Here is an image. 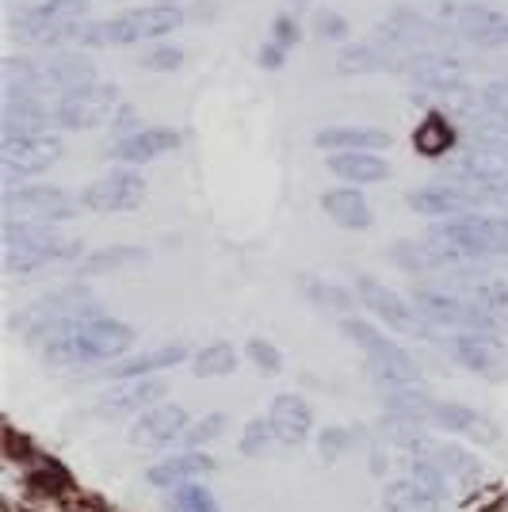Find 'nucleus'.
<instances>
[{
    "mask_svg": "<svg viewBox=\"0 0 508 512\" xmlns=\"http://www.w3.org/2000/svg\"><path fill=\"white\" fill-rule=\"evenodd\" d=\"M421 421L444 428V432H459L466 440H478V444H497L501 440V428L493 425L489 417H482L478 409L459 406V402H428V409L421 413Z\"/></svg>",
    "mask_w": 508,
    "mask_h": 512,
    "instance_id": "nucleus-12",
    "label": "nucleus"
},
{
    "mask_svg": "<svg viewBox=\"0 0 508 512\" xmlns=\"http://www.w3.org/2000/svg\"><path fill=\"white\" fill-rule=\"evenodd\" d=\"M226 432V417L222 413H211V417H203V421H195V425L184 428V444L191 448H199V444H211Z\"/></svg>",
    "mask_w": 508,
    "mask_h": 512,
    "instance_id": "nucleus-41",
    "label": "nucleus"
},
{
    "mask_svg": "<svg viewBox=\"0 0 508 512\" xmlns=\"http://www.w3.org/2000/svg\"><path fill=\"white\" fill-rule=\"evenodd\" d=\"M188 425H191L188 413L180 406H153L134 421L130 444H134V448H161V444H172L176 436H184Z\"/></svg>",
    "mask_w": 508,
    "mask_h": 512,
    "instance_id": "nucleus-15",
    "label": "nucleus"
},
{
    "mask_svg": "<svg viewBox=\"0 0 508 512\" xmlns=\"http://www.w3.org/2000/svg\"><path fill=\"white\" fill-rule=\"evenodd\" d=\"M413 306H417V314L428 325H444V329H486V333L508 329V318L478 306V302L459 295V291H417Z\"/></svg>",
    "mask_w": 508,
    "mask_h": 512,
    "instance_id": "nucleus-6",
    "label": "nucleus"
},
{
    "mask_svg": "<svg viewBox=\"0 0 508 512\" xmlns=\"http://www.w3.org/2000/svg\"><path fill=\"white\" fill-rule=\"evenodd\" d=\"M46 127H54V107H46L43 96H4L0 107L4 134H43Z\"/></svg>",
    "mask_w": 508,
    "mask_h": 512,
    "instance_id": "nucleus-18",
    "label": "nucleus"
},
{
    "mask_svg": "<svg viewBox=\"0 0 508 512\" xmlns=\"http://www.w3.org/2000/svg\"><path fill=\"white\" fill-rule=\"evenodd\" d=\"M436 501H440V497H432V493L424 490L421 482H413L409 474L398 478V482H390L386 493H382L386 512H440L436 509Z\"/></svg>",
    "mask_w": 508,
    "mask_h": 512,
    "instance_id": "nucleus-29",
    "label": "nucleus"
},
{
    "mask_svg": "<svg viewBox=\"0 0 508 512\" xmlns=\"http://www.w3.org/2000/svg\"><path fill=\"white\" fill-rule=\"evenodd\" d=\"M65 153V146L54 134H0V165H4V180L16 184L20 176L31 172H46L58 157Z\"/></svg>",
    "mask_w": 508,
    "mask_h": 512,
    "instance_id": "nucleus-8",
    "label": "nucleus"
},
{
    "mask_svg": "<svg viewBox=\"0 0 508 512\" xmlns=\"http://www.w3.org/2000/svg\"><path fill=\"white\" fill-rule=\"evenodd\" d=\"M436 20L455 35V43L478 50H508V12L474 0H440Z\"/></svg>",
    "mask_w": 508,
    "mask_h": 512,
    "instance_id": "nucleus-5",
    "label": "nucleus"
},
{
    "mask_svg": "<svg viewBox=\"0 0 508 512\" xmlns=\"http://www.w3.org/2000/svg\"><path fill=\"white\" fill-rule=\"evenodd\" d=\"M92 81H96V65L77 58V54H58V58L43 62V96L46 92L62 96V92H73V88L92 85Z\"/></svg>",
    "mask_w": 508,
    "mask_h": 512,
    "instance_id": "nucleus-22",
    "label": "nucleus"
},
{
    "mask_svg": "<svg viewBox=\"0 0 508 512\" xmlns=\"http://www.w3.org/2000/svg\"><path fill=\"white\" fill-rule=\"evenodd\" d=\"M184 360H188L184 344H165V348H153V352H142L134 360H123L119 367H111V379H146V375H157V371L180 367Z\"/></svg>",
    "mask_w": 508,
    "mask_h": 512,
    "instance_id": "nucleus-26",
    "label": "nucleus"
},
{
    "mask_svg": "<svg viewBox=\"0 0 508 512\" xmlns=\"http://www.w3.org/2000/svg\"><path fill=\"white\" fill-rule=\"evenodd\" d=\"M272 43H279V46H295L298 43L295 16H276V20H272Z\"/></svg>",
    "mask_w": 508,
    "mask_h": 512,
    "instance_id": "nucleus-46",
    "label": "nucleus"
},
{
    "mask_svg": "<svg viewBox=\"0 0 508 512\" xmlns=\"http://www.w3.org/2000/svg\"><path fill=\"white\" fill-rule=\"evenodd\" d=\"M444 344L451 360L463 363L466 371H474L482 379H505L508 375V348L497 341V333H486V329H455Z\"/></svg>",
    "mask_w": 508,
    "mask_h": 512,
    "instance_id": "nucleus-9",
    "label": "nucleus"
},
{
    "mask_svg": "<svg viewBox=\"0 0 508 512\" xmlns=\"http://www.w3.org/2000/svg\"><path fill=\"white\" fill-rule=\"evenodd\" d=\"M321 207H325V214H329L337 226H344V230H367V226L375 222L367 199H363L356 188H329V192L321 195Z\"/></svg>",
    "mask_w": 508,
    "mask_h": 512,
    "instance_id": "nucleus-23",
    "label": "nucleus"
},
{
    "mask_svg": "<svg viewBox=\"0 0 508 512\" xmlns=\"http://www.w3.org/2000/svg\"><path fill=\"white\" fill-rule=\"evenodd\" d=\"M146 199V180L138 172L119 169L104 176V180H92L85 192H81V207L100 214H119V211H134L138 203Z\"/></svg>",
    "mask_w": 508,
    "mask_h": 512,
    "instance_id": "nucleus-11",
    "label": "nucleus"
},
{
    "mask_svg": "<svg viewBox=\"0 0 508 512\" xmlns=\"http://www.w3.org/2000/svg\"><path fill=\"white\" fill-rule=\"evenodd\" d=\"M367 363H371V371H375V379H379L382 386L405 390V386L417 383V363L409 360L402 348H394L386 337H382L375 348H367Z\"/></svg>",
    "mask_w": 508,
    "mask_h": 512,
    "instance_id": "nucleus-21",
    "label": "nucleus"
},
{
    "mask_svg": "<svg viewBox=\"0 0 508 512\" xmlns=\"http://www.w3.org/2000/svg\"><path fill=\"white\" fill-rule=\"evenodd\" d=\"M180 65H184V50H176V46H149L138 58V69H146V73H176Z\"/></svg>",
    "mask_w": 508,
    "mask_h": 512,
    "instance_id": "nucleus-39",
    "label": "nucleus"
},
{
    "mask_svg": "<svg viewBox=\"0 0 508 512\" xmlns=\"http://www.w3.org/2000/svg\"><path fill=\"white\" fill-rule=\"evenodd\" d=\"M409 207L417 214H424V218H455V214H463V211H474L466 188H459L455 180H447V184H428V188L409 192Z\"/></svg>",
    "mask_w": 508,
    "mask_h": 512,
    "instance_id": "nucleus-19",
    "label": "nucleus"
},
{
    "mask_svg": "<svg viewBox=\"0 0 508 512\" xmlns=\"http://www.w3.org/2000/svg\"><path fill=\"white\" fill-rule=\"evenodd\" d=\"M165 512H218V501H214V493L207 490V486H199V482H184V486H176V490H172Z\"/></svg>",
    "mask_w": 508,
    "mask_h": 512,
    "instance_id": "nucleus-37",
    "label": "nucleus"
},
{
    "mask_svg": "<svg viewBox=\"0 0 508 512\" xmlns=\"http://www.w3.org/2000/svg\"><path fill=\"white\" fill-rule=\"evenodd\" d=\"M88 0H39V4H27L12 16V31L16 39L27 31H43V27H58L69 20H85Z\"/></svg>",
    "mask_w": 508,
    "mask_h": 512,
    "instance_id": "nucleus-17",
    "label": "nucleus"
},
{
    "mask_svg": "<svg viewBox=\"0 0 508 512\" xmlns=\"http://www.w3.org/2000/svg\"><path fill=\"white\" fill-rule=\"evenodd\" d=\"M466 150L482 153L489 161L508 169V123H493V127H478L466 134Z\"/></svg>",
    "mask_w": 508,
    "mask_h": 512,
    "instance_id": "nucleus-33",
    "label": "nucleus"
},
{
    "mask_svg": "<svg viewBox=\"0 0 508 512\" xmlns=\"http://www.w3.org/2000/svg\"><path fill=\"white\" fill-rule=\"evenodd\" d=\"M77 199H69L58 188H39V184H8L4 188V214L8 218H27V222H62L77 214Z\"/></svg>",
    "mask_w": 508,
    "mask_h": 512,
    "instance_id": "nucleus-10",
    "label": "nucleus"
},
{
    "mask_svg": "<svg viewBox=\"0 0 508 512\" xmlns=\"http://www.w3.org/2000/svg\"><path fill=\"white\" fill-rule=\"evenodd\" d=\"M134 348V329L123 325V321L111 318H88L73 329H62L54 337H46L43 356L50 363H100V360H115V356H127Z\"/></svg>",
    "mask_w": 508,
    "mask_h": 512,
    "instance_id": "nucleus-1",
    "label": "nucleus"
},
{
    "mask_svg": "<svg viewBox=\"0 0 508 512\" xmlns=\"http://www.w3.org/2000/svg\"><path fill=\"white\" fill-rule=\"evenodd\" d=\"M405 470H409V478H413V482H421V486L432 493V497H444V493H447L444 470L436 467L428 455H417V459H409V467H405Z\"/></svg>",
    "mask_w": 508,
    "mask_h": 512,
    "instance_id": "nucleus-38",
    "label": "nucleus"
},
{
    "mask_svg": "<svg viewBox=\"0 0 508 512\" xmlns=\"http://www.w3.org/2000/svg\"><path fill=\"white\" fill-rule=\"evenodd\" d=\"M195 371H199L203 379H222V375H233V371H237V348L226 344V341L207 344V348L195 356Z\"/></svg>",
    "mask_w": 508,
    "mask_h": 512,
    "instance_id": "nucleus-35",
    "label": "nucleus"
},
{
    "mask_svg": "<svg viewBox=\"0 0 508 512\" xmlns=\"http://www.w3.org/2000/svg\"><path fill=\"white\" fill-rule=\"evenodd\" d=\"M340 333H344V337H352L363 352H367V348H375V344L382 341L379 329H371V325H367V321H360V318H344V321H340Z\"/></svg>",
    "mask_w": 508,
    "mask_h": 512,
    "instance_id": "nucleus-43",
    "label": "nucleus"
},
{
    "mask_svg": "<svg viewBox=\"0 0 508 512\" xmlns=\"http://www.w3.org/2000/svg\"><path fill=\"white\" fill-rule=\"evenodd\" d=\"M180 146V134L172 127H142L130 130L123 138H115L111 146V161L119 165H146V161H157Z\"/></svg>",
    "mask_w": 508,
    "mask_h": 512,
    "instance_id": "nucleus-13",
    "label": "nucleus"
},
{
    "mask_svg": "<svg viewBox=\"0 0 508 512\" xmlns=\"http://www.w3.org/2000/svg\"><path fill=\"white\" fill-rule=\"evenodd\" d=\"M142 260H146V249H138V245H115V249L88 256L85 264H81V276H100V272H115V268L142 264Z\"/></svg>",
    "mask_w": 508,
    "mask_h": 512,
    "instance_id": "nucleus-34",
    "label": "nucleus"
},
{
    "mask_svg": "<svg viewBox=\"0 0 508 512\" xmlns=\"http://www.w3.org/2000/svg\"><path fill=\"white\" fill-rule=\"evenodd\" d=\"M211 470H214V463L207 459V455H195V451H188V455H172V459H165V463L149 467L146 482H149V486H161V490H176V486L195 482L199 474H211Z\"/></svg>",
    "mask_w": 508,
    "mask_h": 512,
    "instance_id": "nucleus-25",
    "label": "nucleus"
},
{
    "mask_svg": "<svg viewBox=\"0 0 508 512\" xmlns=\"http://www.w3.org/2000/svg\"><path fill=\"white\" fill-rule=\"evenodd\" d=\"M298 287H302V295L310 302H318L321 310H329V314H344L348 318V310H352V299H348V291L337 287V283H329V279L321 276H302L298 279Z\"/></svg>",
    "mask_w": 508,
    "mask_h": 512,
    "instance_id": "nucleus-31",
    "label": "nucleus"
},
{
    "mask_svg": "<svg viewBox=\"0 0 508 512\" xmlns=\"http://www.w3.org/2000/svg\"><path fill=\"white\" fill-rule=\"evenodd\" d=\"M478 207H493V211H501L508 218V176L501 180V184H493L486 195H482V203Z\"/></svg>",
    "mask_w": 508,
    "mask_h": 512,
    "instance_id": "nucleus-48",
    "label": "nucleus"
},
{
    "mask_svg": "<svg viewBox=\"0 0 508 512\" xmlns=\"http://www.w3.org/2000/svg\"><path fill=\"white\" fill-rule=\"evenodd\" d=\"M272 425H276L279 440L287 448H295V444L306 440V432L314 425V413H310V406L298 394H279L276 402H272Z\"/></svg>",
    "mask_w": 508,
    "mask_h": 512,
    "instance_id": "nucleus-24",
    "label": "nucleus"
},
{
    "mask_svg": "<svg viewBox=\"0 0 508 512\" xmlns=\"http://www.w3.org/2000/svg\"><path fill=\"white\" fill-rule=\"evenodd\" d=\"M356 287H360V299L363 306L375 314V318H382L386 325H394V329H402V333H428L421 321V314H417V306H409L405 299H398L394 291H386L382 283H375V279L360 276L356 279Z\"/></svg>",
    "mask_w": 508,
    "mask_h": 512,
    "instance_id": "nucleus-14",
    "label": "nucleus"
},
{
    "mask_svg": "<svg viewBox=\"0 0 508 512\" xmlns=\"http://www.w3.org/2000/svg\"><path fill=\"white\" fill-rule=\"evenodd\" d=\"M119 107V88L107 81H92L73 92H62L54 100V127L62 130H88L100 127L107 115Z\"/></svg>",
    "mask_w": 508,
    "mask_h": 512,
    "instance_id": "nucleus-7",
    "label": "nucleus"
},
{
    "mask_svg": "<svg viewBox=\"0 0 508 512\" xmlns=\"http://www.w3.org/2000/svg\"><path fill=\"white\" fill-rule=\"evenodd\" d=\"M184 23V8L176 4H142V8H130L119 16H107L85 27V39L81 46H138L153 43V39H165L169 31H176Z\"/></svg>",
    "mask_w": 508,
    "mask_h": 512,
    "instance_id": "nucleus-2",
    "label": "nucleus"
},
{
    "mask_svg": "<svg viewBox=\"0 0 508 512\" xmlns=\"http://www.w3.org/2000/svg\"><path fill=\"white\" fill-rule=\"evenodd\" d=\"M283 58H287V46H279V43H264V50H260V65H264V69H279Z\"/></svg>",
    "mask_w": 508,
    "mask_h": 512,
    "instance_id": "nucleus-49",
    "label": "nucleus"
},
{
    "mask_svg": "<svg viewBox=\"0 0 508 512\" xmlns=\"http://www.w3.org/2000/svg\"><path fill=\"white\" fill-rule=\"evenodd\" d=\"M466 299H474L478 306H486V310H493V314H501V318H508V283L505 279H470V283H463Z\"/></svg>",
    "mask_w": 508,
    "mask_h": 512,
    "instance_id": "nucleus-36",
    "label": "nucleus"
},
{
    "mask_svg": "<svg viewBox=\"0 0 508 512\" xmlns=\"http://www.w3.org/2000/svg\"><path fill=\"white\" fill-rule=\"evenodd\" d=\"M436 241H444L447 249L470 256V260H486V256L508 253V218L505 214H482L463 211L455 218H444L436 230Z\"/></svg>",
    "mask_w": 508,
    "mask_h": 512,
    "instance_id": "nucleus-4",
    "label": "nucleus"
},
{
    "mask_svg": "<svg viewBox=\"0 0 508 512\" xmlns=\"http://www.w3.org/2000/svg\"><path fill=\"white\" fill-rule=\"evenodd\" d=\"M413 146L424 157H440V153H447L455 146V127L447 123L444 115H428L421 127H417V134H413Z\"/></svg>",
    "mask_w": 508,
    "mask_h": 512,
    "instance_id": "nucleus-30",
    "label": "nucleus"
},
{
    "mask_svg": "<svg viewBox=\"0 0 508 512\" xmlns=\"http://www.w3.org/2000/svg\"><path fill=\"white\" fill-rule=\"evenodd\" d=\"M165 390H169V383H161V379H130V383L107 390L104 398H100V413H104V417L146 413V409H153L165 398Z\"/></svg>",
    "mask_w": 508,
    "mask_h": 512,
    "instance_id": "nucleus-16",
    "label": "nucleus"
},
{
    "mask_svg": "<svg viewBox=\"0 0 508 512\" xmlns=\"http://www.w3.org/2000/svg\"><path fill=\"white\" fill-rule=\"evenodd\" d=\"M134 123H138V111H134V107H119L111 127H115V134L123 138V134H130V130H134Z\"/></svg>",
    "mask_w": 508,
    "mask_h": 512,
    "instance_id": "nucleus-50",
    "label": "nucleus"
},
{
    "mask_svg": "<svg viewBox=\"0 0 508 512\" xmlns=\"http://www.w3.org/2000/svg\"><path fill=\"white\" fill-rule=\"evenodd\" d=\"M505 77H508V73H505Z\"/></svg>",
    "mask_w": 508,
    "mask_h": 512,
    "instance_id": "nucleus-51",
    "label": "nucleus"
},
{
    "mask_svg": "<svg viewBox=\"0 0 508 512\" xmlns=\"http://www.w3.org/2000/svg\"><path fill=\"white\" fill-rule=\"evenodd\" d=\"M421 455H428L436 467L444 470V474H455V478H463V482H474L478 478V470L482 463L463 448H451V444H436V448H424Z\"/></svg>",
    "mask_w": 508,
    "mask_h": 512,
    "instance_id": "nucleus-32",
    "label": "nucleus"
},
{
    "mask_svg": "<svg viewBox=\"0 0 508 512\" xmlns=\"http://www.w3.org/2000/svg\"><path fill=\"white\" fill-rule=\"evenodd\" d=\"M482 100H486L489 111H493L497 119H505V123H508V77H501V81H489V85L482 88Z\"/></svg>",
    "mask_w": 508,
    "mask_h": 512,
    "instance_id": "nucleus-44",
    "label": "nucleus"
},
{
    "mask_svg": "<svg viewBox=\"0 0 508 512\" xmlns=\"http://www.w3.org/2000/svg\"><path fill=\"white\" fill-rule=\"evenodd\" d=\"M325 165H329V172H337L340 180H348V184H382V180L390 176V165L382 161L379 153H371V150L329 153V157H325Z\"/></svg>",
    "mask_w": 508,
    "mask_h": 512,
    "instance_id": "nucleus-20",
    "label": "nucleus"
},
{
    "mask_svg": "<svg viewBox=\"0 0 508 512\" xmlns=\"http://www.w3.org/2000/svg\"><path fill=\"white\" fill-rule=\"evenodd\" d=\"M249 356H253L264 371H279V367H283V356H279L268 341H249Z\"/></svg>",
    "mask_w": 508,
    "mask_h": 512,
    "instance_id": "nucleus-45",
    "label": "nucleus"
},
{
    "mask_svg": "<svg viewBox=\"0 0 508 512\" xmlns=\"http://www.w3.org/2000/svg\"><path fill=\"white\" fill-rule=\"evenodd\" d=\"M337 69L348 73V77H356V73H386V69H394V54L379 39H371V43L348 46L337 58Z\"/></svg>",
    "mask_w": 508,
    "mask_h": 512,
    "instance_id": "nucleus-28",
    "label": "nucleus"
},
{
    "mask_svg": "<svg viewBox=\"0 0 508 512\" xmlns=\"http://www.w3.org/2000/svg\"><path fill=\"white\" fill-rule=\"evenodd\" d=\"M340 451H348V432H344V428H325V432H321V455L333 459Z\"/></svg>",
    "mask_w": 508,
    "mask_h": 512,
    "instance_id": "nucleus-47",
    "label": "nucleus"
},
{
    "mask_svg": "<svg viewBox=\"0 0 508 512\" xmlns=\"http://www.w3.org/2000/svg\"><path fill=\"white\" fill-rule=\"evenodd\" d=\"M276 440H279V432H276V425H272V417H268V421H253V425L245 428L241 451H245V455H264V451H272Z\"/></svg>",
    "mask_w": 508,
    "mask_h": 512,
    "instance_id": "nucleus-40",
    "label": "nucleus"
},
{
    "mask_svg": "<svg viewBox=\"0 0 508 512\" xmlns=\"http://www.w3.org/2000/svg\"><path fill=\"white\" fill-rule=\"evenodd\" d=\"M318 146L329 153H340V150L379 153L390 146V134H382V130H375V127H325L318 134Z\"/></svg>",
    "mask_w": 508,
    "mask_h": 512,
    "instance_id": "nucleus-27",
    "label": "nucleus"
},
{
    "mask_svg": "<svg viewBox=\"0 0 508 512\" xmlns=\"http://www.w3.org/2000/svg\"><path fill=\"white\" fill-rule=\"evenodd\" d=\"M314 31H318L321 43H344V39H348V20L337 16V12H318Z\"/></svg>",
    "mask_w": 508,
    "mask_h": 512,
    "instance_id": "nucleus-42",
    "label": "nucleus"
},
{
    "mask_svg": "<svg viewBox=\"0 0 508 512\" xmlns=\"http://www.w3.org/2000/svg\"><path fill=\"white\" fill-rule=\"evenodd\" d=\"M77 253H81V241L62 237L50 226L27 222V218L4 222V268L8 272H39L46 264L73 260Z\"/></svg>",
    "mask_w": 508,
    "mask_h": 512,
    "instance_id": "nucleus-3",
    "label": "nucleus"
}]
</instances>
